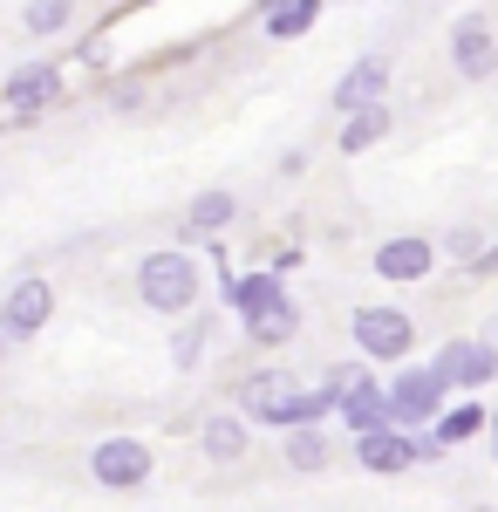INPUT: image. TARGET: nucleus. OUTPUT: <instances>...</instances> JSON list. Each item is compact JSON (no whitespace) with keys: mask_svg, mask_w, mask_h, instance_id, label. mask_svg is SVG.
<instances>
[{"mask_svg":"<svg viewBox=\"0 0 498 512\" xmlns=\"http://www.w3.org/2000/svg\"><path fill=\"white\" fill-rule=\"evenodd\" d=\"M205 349H212V315H185V328L171 335V369L192 376L198 362H205Z\"/></svg>","mask_w":498,"mask_h":512,"instance_id":"nucleus-23","label":"nucleus"},{"mask_svg":"<svg viewBox=\"0 0 498 512\" xmlns=\"http://www.w3.org/2000/svg\"><path fill=\"white\" fill-rule=\"evenodd\" d=\"M451 69L458 82H492L498 76V35L485 14H458L451 21Z\"/></svg>","mask_w":498,"mask_h":512,"instance_id":"nucleus-11","label":"nucleus"},{"mask_svg":"<svg viewBox=\"0 0 498 512\" xmlns=\"http://www.w3.org/2000/svg\"><path fill=\"white\" fill-rule=\"evenodd\" d=\"M492 458H498V410H492Z\"/></svg>","mask_w":498,"mask_h":512,"instance_id":"nucleus-32","label":"nucleus"},{"mask_svg":"<svg viewBox=\"0 0 498 512\" xmlns=\"http://www.w3.org/2000/svg\"><path fill=\"white\" fill-rule=\"evenodd\" d=\"M485 274H498V239H485V253L464 267V280H485Z\"/></svg>","mask_w":498,"mask_h":512,"instance_id":"nucleus-27","label":"nucleus"},{"mask_svg":"<svg viewBox=\"0 0 498 512\" xmlns=\"http://www.w3.org/2000/svg\"><path fill=\"white\" fill-rule=\"evenodd\" d=\"M294 267H301V246H280V253H273V274L287 280V274H294Z\"/></svg>","mask_w":498,"mask_h":512,"instance_id":"nucleus-30","label":"nucleus"},{"mask_svg":"<svg viewBox=\"0 0 498 512\" xmlns=\"http://www.w3.org/2000/svg\"><path fill=\"white\" fill-rule=\"evenodd\" d=\"M0 355H7V335H0Z\"/></svg>","mask_w":498,"mask_h":512,"instance_id":"nucleus-34","label":"nucleus"},{"mask_svg":"<svg viewBox=\"0 0 498 512\" xmlns=\"http://www.w3.org/2000/svg\"><path fill=\"white\" fill-rule=\"evenodd\" d=\"M335 417H342L348 437H369V431H383V424H389V396L383 390H362V396H348Z\"/></svg>","mask_w":498,"mask_h":512,"instance_id":"nucleus-24","label":"nucleus"},{"mask_svg":"<svg viewBox=\"0 0 498 512\" xmlns=\"http://www.w3.org/2000/svg\"><path fill=\"white\" fill-rule=\"evenodd\" d=\"M89 478L103 485V492H144L157 472V451L144 444V437H130V431H116V437H96L89 444Z\"/></svg>","mask_w":498,"mask_h":512,"instance_id":"nucleus-5","label":"nucleus"},{"mask_svg":"<svg viewBox=\"0 0 498 512\" xmlns=\"http://www.w3.org/2000/svg\"><path fill=\"white\" fill-rule=\"evenodd\" d=\"M471 512H498V506H471Z\"/></svg>","mask_w":498,"mask_h":512,"instance_id":"nucleus-33","label":"nucleus"},{"mask_svg":"<svg viewBox=\"0 0 498 512\" xmlns=\"http://www.w3.org/2000/svg\"><path fill=\"white\" fill-rule=\"evenodd\" d=\"M430 369L444 376V390H458V396L492 390V383H498V349L485 342V335H451L444 349L430 355Z\"/></svg>","mask_w":498,"mask_h":512,"instance_id":"nucleus-6","label":"nucleus"},{"mask_svg":"<svg viewBox=\"0 0 498 512\" xmlns=\"http://www.w3.org/2000/svg\"><path fill=\"white\" fill-rule=\"evenodd\" d=\"M417 465H444V444H437L430 431H417Z\"/></svg>","mask_w":498,"mask_h":512,"instance_id":"nucleus-28","label":"nucleus"},{"mask_svg":"<svg viewBox=\"0 0 498 512\" xmlns=\"http://www.w3.org/2000/svg\"><path fill=\"white\" fill-rule=\"evenodd\" d=\"M321 7L328 0H260V35L267 41H301L321 28Z\"/></svg>","mask_w":498,"mask_h":512,"instance_id":"nucleus-17","label":"nucleus"},{"mask_svg":"<svg viewBox=\"0 0 498 512\" xmlns=\"http://www.w3.org/2000/svg\"><path fill=\"white\" fill-rule=\"evenodd\" d=\"M437 253H444L451 267H471V260L485 253V233H478V226H451V233L437 239Z\"/></svg>","mask_w":498,"mask_h":512,"instance_id":"nucleus-26","label":"nucleus"},{"mask_svg":"<svg viewBox=\"0 0 498 512\" xmlns=\"http://www.w3.org/2000/svg\"><path fill=\"white\" fill-rule=\"evenodd\" d=\"M48 321H55V280L48 274H21L0 294V335L7 342H35Z\"/></svg>","mask_w":498,"mask_h":512,"instance_id":"nucleus-7","label":"nucleus"},{"mask_svg":"<svg viewBox=\"0 0 498 512\" xmlns=\"http://www.w3.org/2000/svg\"><path fill=\"white\" fill-rule=\"evenodd\" d=\"M389 82H396V62L389 55H355L342 69V82H335V117H355V110H376V103H389Z\"/></svg>","mask_w":498,"mask_h":512,"instance_id":"nucleus-10","label":"nucleus"},{"mask_svg":"<svg viewBox=\"0 0 498 512\" xmlns=\"http://www.w3.org/2000/svg\"><path fill=\"white\" fill-rule=\"evenodd\" d=\"M478 335H485V342L498 349V315H485V328H478Z\"/></svg>","mask_w":498,"mask_h":512,"instance_id":"nucleus-31","label":"nucleus"},{"mask_svg":"<svg viewBox=\"0 0 498 512\" xmlns=\"http://www.w3.org/2000/svg\"><path fill=\"white\" fill-rule=\"evenodd\" d=\"M301 321H307L301 301H294V294H280V301H267L260 315H246L239 328H246V342H253V349H287V342L301 335Z\"/></svg>","mask_w":498,"mask_h":512,"instance_id":"nucleus-15","label":"nucleus"},{"mask_svg":"<svg viewBox=\"0 0 498 512\" xmlns=\"http://www.w3.org/2000/svg\"><path fill=\"white\" fill-rule=\"evenodd\" d=\"M478 431H492V410H485L478 396H464V403H451V410H444V417L430 424V437H437L444 451H451V444H471Z\"/></svg>","mask_w":498,"mask_h":512,"instance_id":"nucleus-20","label":"nucleus"},{"mask_svg":"<svg viewBox=\"0 0 498 512\" xmlns=\"http://www.w3.org/2000/svg\"><path fill=\"white\" fill-rule=\"evenodd\" d=\"M348 451H355V465L369 478L417 472V431H396V424H383V431H369V437H348Z\"/></svg>","mask_w":498,"mask_h":512,"instance_id":"nucleus-12","label":"nucleus"},{"mask_svg":"<svg viewBox=\"0 0 498 512\" xmlns=\"http://www.w3.org/2000/svg\"><path fill=\"white\" fill-rule=\"evenodd\" d=\"M253 451V424L239 417V410H212L205 424H198V458L205 465H239Z\"/></svg>","mask_w":498,"mask_h":512,"instance_id":"nucleus-14","label":"nucleus"},{"mask_svg":"<svg viewBox=\"0 0 498 512\" xmlns=\"http://www.w3.org/2000/svg\"><path fill=\"white\" fill-rule=\"evenodd\" d=\"M389 130H396V110H389V103L355 110V117H342V130H335V151H342V158H369L376 144H389Z\"/></svg>","mask_w":498,"mask_h":512,"instance_id":"nucleus-18","label":"nucleus"},{"mask_svg":"<svg viewBox=\"0 0 498 512\" xmlns=\"http://www.w3.org/2000/svg\"><path fill=\"white\" fill-rule=\"evenodd\" d=\"M69 28H76V0H28L21 7V35L55 41V35H69Z\"/></svg>","mask_w":498,"mask_h":512,"instance_id":"nucleus-22","label":"nucleus"},{"mask_svg":"<svg viewBox=\"0 0 498 512\" xmlns=\"http://www.w3.org/2000/svg\"><path fill=\"white\" fill-rule=\"evenodd\" d=\"M280 465H287V472H328V465H335V437H328V424L280 431Z\"/></svg>","mask_w":498,"mask_h":512,"instance_id":"nucleus-19","label":"nucleus"},{"mask_svg":"<svg viewBox=\"0 0 498 512\" xmlns=\"http://www.w3.org/2000/svg\"><path fill=\"white\" fill-rule=\"evenodd\" d=\"M314 390H321L328 403H335V410H342L348 396H362V390H383V383H376V362H362V355H348V362H335V369H328V376H321Z\"/></svg>","mask_w":498,"mask_h":512,"instance_id":"nucleus-21","label":"nucleus"},{"mask_svg":"<svg viewBox=\"0 0 498 512\" xmlns=\"http://www.w3.org/2000/svg\"><path fill=\"white\" fill-rule=\"evenodd\" d=\"M232 219H239V198H232L226 185H212V192H198L192 205H185V219H178V239H171V246L198 253V246L226 239V226H232Z\"/></svg>","mask_w":498,"mask_h":512,"instance_id":"nucleus-13","label":"nucleus"},{"mask_svg":"<svg viewBox=\"0 0 498 512\" xmlns=\"http://www.w3.org/2000/svg\"><path fill=\"white\" fill-rule=\"evenodd\" d=\"M437 239H423V233H396V239H383L376 246V280H389V287H423V280L437 274Z\"/></svg>","mask_w":498,"mask_h":512,"instance_id":"nucleus-9","label":"nucleus"},{"mask_svg":"<svg viewBox=\"0 0 498 512\" xmlns=\"http://www.w3.org/2000/svg\"><path fill=\"white\" fill-rule=\"evenodd\" d=\"M62 103V62H21L14 76L0 82V110L7 123H35L41 110Z\"/></svg>","mask_w":498,"mask_h":512,"instance_id":"nucleus-8","label":"nucleus"},{"mask_svg":"<svg viewBox=\"0 0 498 512\" xmlns=\"http://www.w3.org/2000/svg\"><path fill=\"white\" fill-rule=\"evenodd\" d=\"M137 7H151V0H137Z\"/></svg>","mask_w":498,"mask_h":512,"instance_id":"nucleus-35","label":"nucleus"},{"mask_svg":"<svg viewBox=\"0 0 498 512\" xmlns=\"http://www.w3.org/2000/svg\"><path fill=\"white\" fill-rule=\"evenodd\" d=\"M137 301L151 308V315H198V301H205V267H198V253L185 246H151L144 260H137Z\"/></svg>","mask_w":498,"mask_h":512,"instance_id":"nucleus-2","label":"nucleus"},{"mask_svg":"<svg viewBox=\"0 0 498 512\" xmlns=\"http://www.w3.org/2000/svg\"><path fill=\"white\" fill-rule=\"evenodd\" d=\"M348 342L362 362H376V369H403L410 355H417V315L410 308H396V301H362L355 315H348Z\"/></svg>","mask_w":498,"mask_h":512,"instance_id":"nucleus-3","label":"nucleus"},{"mask_svg":"<svg viewBox=\"0 0 498 512\" xmlns=\"http://www.w3.org/2000/svg\"><path fill=\"white\" fill-rule=\"evenodd\" d=\"M383 396H389V424H396V431H430V424L451 410V390H444V376H437L430 362H403L383 383Z\"/></svg>","mask_w":498,"mask_h":512,"instance_id":"nucleus-4","label":"nucleus"},{"mask_svg":"<svg viewBox=\"0 0 498 512\" xmlns=\"http://www.w3.org/2000/svg\"><path fill=\"white\" fill-rule=\"evenodd\" d=\"M280 178H307V151L294 144V151H280Z\"/></svg>","mask_w":498,"mask_h":512,"instance_id":"nucleus-29","label":"nucleus"},{"mask_svg":"<svg viewBox=\"0 0 498 512\" xmlns=\"http://www.w3.org/2000/svg\"><path fill=\"white\" fill-rule=\"evenodd\" d=\"M69 62H82L89 76H110V69H116V41L96 28V35H82V41H76V55H69Z\"/></svg>","mask_w":498,"mask_h":512,"instance_id":"nucleus-25","label":"nucleus"},{"mask_svg":"<svg viewBox=\"0 0 498 512\" xmlns=\"http://www.w3.org/2000/svg\"><path fill=\"white\" fill-rule=\"evenodd\" d=\"M280 294H287V280L273 274V267H253V274H226V280H219V301H226L239 321L260 315V308H267V301H280Z\"/></svg>","mask_w":498,"mask_h":512,"instance_id":"nucleus-16","label":"nucleus"},{"mask_svg":"<svg viewBox=\"0 0 498 512\" xmlns=\"http://www.w3.org/2000/svg\"><path fill=\"white\" fill-rule=\"evenodd\" d=\"M232 410H239L246 424H260V431H301V424H328V417H335V403L314 390V383H301L294 369H280V362L239 376Z\"/></svg>","mask_w":498,"mask_h":512,"instance_id":"nucleus-1","label":"nucleus"}]
</instances>
